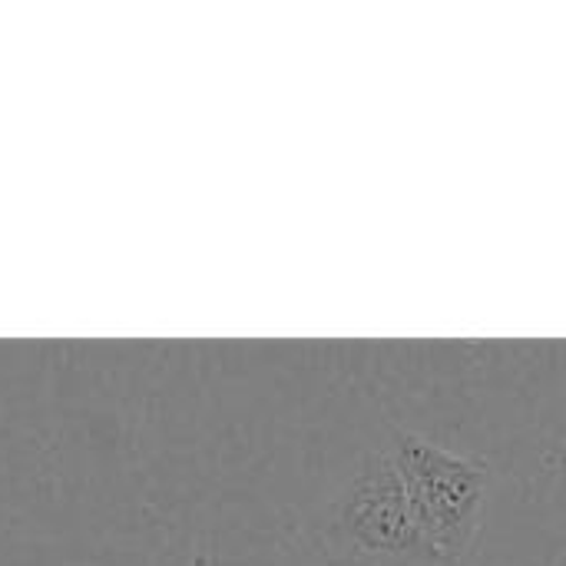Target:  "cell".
<instances>
[{
	"instance_id": "cell-1",
	"label": "cell",
	"mask_w": 566,
	"mask_h": 566,
	"mask_svg": "<svg viewBox=\"0 0 566 566\" xmlns=\"http://www.w3.org/2000/svg\"><path fill=\"white\" fill-rule=\"evenodd\" d=\"M421 531V547L458 554L478 527L488 494V471L471 458L444 451L424 438L401 434L391 454Z\"/></svg>"
},
{
	"instance_id": "cell-2",
	"label": "cell",
	"mask_w": 566,
	"mask_h": 566,
	"mask_svg": "<svg viewBox=\"0 0 566 566\" xmlns=\"http://www.w3.org/2000/svg\"><path fill=\"white\" fill-rule=\"evenodd\" d=\"M345 531L368 554H405L421 547L408 488L391 458L371 461L345 504Z\"/></svg>"
}]
</instances>
